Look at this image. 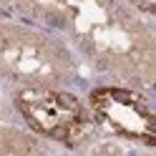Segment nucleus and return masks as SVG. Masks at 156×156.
<instances>
[{"label":"nucleus","mask_w":156,"mask_h":156,"mask_svg":"<svg viewBox=\"0 0 156 156\" xmlns=\"http://www.w3.org/2000/svg\"><path fill=\"white\" fill-rule=\"evenodd\" d=\"M18 108L25 116V121L38 133L53 136L61 141H71L81 136L88 126L83 106L73 96L51 91V88H28L18 93Z\"/></svg>","instance_id":"2"},{"label":"nucleus","mask_w":156,"mask_h":156,"mask_svg":"<svg viewBox=\"0 0 156 156\" xmlns=\"http://www.w3.org/2000/svg\"><path fill=\"white\" fill-rule=\"evenodd\" d=\"M131 3L139 8V10H144V13H151L154 10V0H131Z\"/></svg>","instance_id":"4"},{"label":"nucleus","mask_w":156,"mask_h":156,"mask_svg":"<svg viewBox=\"0 0 156 156\" xmlns=\"http://www.w3.org/2000/svg\"><path fill=\"white\" fill-rule=\"evenodd\" d=\"M73 71L71 58L51 38L15 25H0V76L51 86Z\"/></svg>","instance_id":"1"},{"label":"nucleus","mask_w":156,"mask_h":156,"mask_svg":"<svg viewBox=\"0 0 156 156\" xmlns=\"http://www.w3.org/2000/svg\"><path fill=\"white\" fill-rule=\"evenodd\" d=\"M93 111L108 126L113 133L126 136V139H144L151 141L154 136V116L151 108L139 98L136 93L129 91H116V88H103L93 93Z\"/></svg>","instance_id":"3"}]
</instances>
